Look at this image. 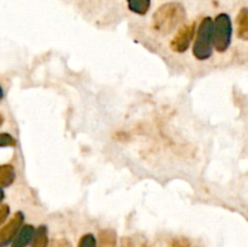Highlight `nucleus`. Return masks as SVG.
Masks as SVG:
<instances>
[{
    "instance_id": "nucleus-1",
    "label": "nucleus",
    "mask_w": 248,
    "mask_h": 247,
    "mask_svg": "<svg viewBox=\"0 0 248 247\" xmlns=\"http://www.w3.org/2000/svg\"><path fill=\"white\" fill-rule=\"evenodd\" d=\"M186 17V12L183 5L176 1L166 2L154 12L152 27L160 35H169L183 23Z\"/></svg>"
},
{
    "instance_id": "nucleus-2",
    "label": "nucleus",
    "mask_w": 248,
    "mask_h": 247,
    "mask_svg": "<svg viewBox=\"0 0 248 247\" xmlns=\"http://www.w3.org/2000/svg\"><path fill=\"white\" fill-rule=\"evenodd\" d=\"M213 19L205 17L200 22L196 31L195 43L193 46V55L196 60L206 61L212 56L213 51Z\"/></svg>"
},
{
    "instance_id": "nucleus-3",
    "label": "nucleus",
    "mask_w": 248,
    "mask_h": 247,
    "mask_svg": "<svg viewBox=\"0 0 248 247\" xmlns=\"http://www.w3.org/2000/svg\"><path fill=\"white\" fill-rule=\"evenodd\" d=\"M232 36V24L229 15L219 14L213 21V47L223 53L230 47Z\"/></svg>"
},
{
    "instance_id": "nucleus-4",
    "label": "nucleus",
    "mask_w": 248,
    "mask_h": 247,
    "mask_svg": "<svg viewBox=\"0 0 248 247\" xmlns=\"http://www.w3.org/2000/svg\"><path fill=\"white\" fill-rule=\"evenodd\" d=\"M196 31V22H190L188 24H184L179 28L176 35L170 43V47L176 53H184L189 50L190 44L195 36Z\"/></svg>"
},
{
    "instance_id": "nucleus-5",
    "label": "nucleus",
    "mask_w": 248,
    "mask_h": 247,
    "mask_svg": "<svg viewBox=\"0 0 248 247\" xmlns=\"http://www.w3.org/2000/svg\"><path fill=\"white\" fill-rule=\"evenodd\" d=\"M24 215L21 211H17L11 219L0 229V247H6L14 241L15 236L17 235L18 230L23 225Z\"/></svg>"
},
{
    "instance_id": "nucleus-6",
    "label": "nucleus",
    "mask_w": 248,
    "mask_h": 247,
    "mask_svg": "<svg viewBox=\"0 0 248 247\" xmlns=\"http://www.w3.org/2000/svg\"><path fill=\"white\" fill-rule=\"evenodd\" d=\"M34 232L35 228L31 224L22 225L21 229L18 230L17 235L15 236L14 241L11 242V247H26L31 244V239H33Z\"/></svg>"
},
{
    "instance_id": "nucleus-7",
    "label": "nucleus",
    "mask_w": 248,
    "mask_h": 247,
    "mask_svg": "<svg viewBox=\"0 0 248 247\" xmlns=\"http://www.w3.org/2000/svg\"><path fill=\"white\" fill-rule=\"evenodd\" d=\"M16 179L15 167L10 164L0 165V188L10 186Z\"/></svg>"
},
{
    "instance_id": "nucleus-8",
    "label": "nucleus",
    "mask_w": 248,
    "mask_h": 247,
    "mask_svg": "<svg viewBox=\"0 0 248 247\" xmlns=\"http://www.w3.org/2000/svg\"><path fill=\"white\" fill-rule=\"evenodd\" d=\"M237 34L242 40H248V10L246 7L241 9L237 15Z\"/></svg>"
},
{
    "instance_id": "nucleus-9",
    "label": "nucleus",
    "mask_w": 248,
    "mask_h": 247,
    "mask_svg": "<svg viewBox=\"0 0 248 247\" xmlns=\"http://www.w3.org/2000/svg\"><path fill=\"white\" fill-rule=\"evenodd\" d=\"M31 247H47L48 246V235L47 227L46 225H39L35 229L31 239Z\"/></svg>"
},
{
    "instance_id": "nucleus-10",
    "label": "nucleus",
    "mask_w": 248,
    "mask_h": 247,
    "mask_svg": "<svg viewBox=\"0 0 248 247\" xmlns=\"http://www.w3.org/2000/svg\"><path fill=\"white\" fill-rule=\"evenodd\" d=\"M99 247H116V232L111 229L101 230L98 234Z\"/></svg>"
},
{
    "instance_id": "nucleus-11",
    "label": "nucleus",
    "mask_w": 248,
    "mask_h": 247,
    "mask_svg": "<svg viewBox=\"0 0 248 247\" xmlns=\"http://www.w3.org/2000/svg\"><path fill=\"white\" fill-rule=\"evenodd\" d=\"M127 6L133 14L144 16L150 9V0H127Z\"/></svg>"
},
{
    "instance_id": "nucleus-12",
    "label": "nucleus",
    "mask_w": 248,
    "mask_h": 247,
    "mask_svg": "<svg viewBox=\"0 0 248 247\" xmlns=\"http://www.w3.org/2000/svg\"><path fill=\"white\" fill-rule=\"evenodd\" d=\"M17 145L16 138L12 137L10 133L2 132L0 133V148H14Z\"/></svg>"
},
{
    "instance_id": "nucleus-13",
    "label": "nucleus",
    "mask_w": 248,
    "mask_h": 247,
    "mask_svg": "<svg viewBox=\"0 0 248 247\" xmlns=\"http://www.w3.org/2000/svg\"><path fill=\"white\" fill-rule=\"evenodd\" d=\"M78 247H97V240L93 234H85L82 235L81 239L79 240Z\"/></svg>"
},
{
    "instance_id": "nucleus-14",
    "label": "nucleus",
    "mask_w": 248,
    "mask_h": 247,
    "mask_svg": "<svg viewBox=\"0 0 248 247\" xmlns=\"http://www.w3.org/2000/svg\"><path fill=\"white\" fill-rule=\"evenodd\" d=\"M10 216V206L6 203L0 205V225L4 224Z\"/></svg>"
},
{
    "instance_id": "nucleus-15",
    "label": "nucleus",
    "mask_w": 248,
    "mask_h": 247,
    "mask_svg": "<svg viewBox=\"0 0 248 247\" xmlns=\"http://www.w3.org/2000/svg\"><path fill=\"white\" fill-rule=\"evenodd\" d=\"M50 247H72V244L67 239H56L51 242Z\"/></svg>"
},
{
    "instance_id": "nucleus-16",
    "label": "nucleus",
    "mask_w": 248,
    "mask_h": 247,
    "mask_svg": "<svg viewBox=\"0 0 248 247\" xmlns=\"http://www.w3.org/2000/svg\"><path fill=\"white\" fill-rule=\"evenodd\" d=\"M172 247H189V241L186 239H176L172 244Z\"/></svg>"
},
{
    "instance_id": "nucleus-17",
    "label": "nucleus",
    "mask_w": 248,
    "mask_h": 247,
    "mask_svg": "<svg viewBox=\"0 0 248 247\" xmlns=\"http://www.w3.org/2000/svg\"><path fill=\"white\" fill-rule=\"evenodd\" d=\"M121 247H133L132 240L128 239V237H124L121 240Z\"/></svg>"
},
{
    "instance_id": "nucleus-18",
    "label": "nucleus",
    "mask_w": 248,
    "mask_h": 247,
    "mask_svg": "<svg viewBox=\"0 0 248 247\" xmlns=\"http://www.w3.org/2000/svg\"><path fill=\"white\" fill-rule=\"evenodd\" d=\"M4 198H5V193H4V190H2V188H0V202L4 200Z\"/></svg>"
},
{
    "instance_id": "nucleus-19",
    "label": "nucleus",
    "mask_w": 248,
    "mask_h": 247,
    "mask_svg": "<svg viewBox=\"0 0 248 247\" xmlns=\"http://www.w3.org/2000/svg\"><path fill=\"white\" fill-rule=\"evenodd\" d=\"M2 97H4V90H2V87L0 86V101L2 99Z\"/></svg>"
},
{
    "instance_id": "nucleus-20",
    "label": "nucleus",
    "mask_w": 248,
    "mask_h": 247,
    "mask_svg": "<svg viewBox=\"0 0 248 247\" xmlns=\"http://www.w3.org/2000/svg\"><path fill=\"white\" fill-rule=\"evenodd\" d=\"M2 124H4V116H2L1 114H0V126H1Z\"/></svg>"
}]
</instances>
